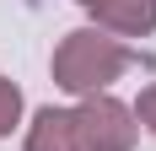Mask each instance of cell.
<instances>
[{
    "label": "cell",
    "mask_w": 156,
    "mask_h": 151,
    "mask_svg": "<svg viewBox=\"0 0 156 151\" xmlns=\"http://www.w3.org/2000/svg\"><path fill=\"white\" fill-rule=\"evenodd\" d=\"M135 65V49L108 38L102 27H76L65 32L59 49H54V87L70 92V97H97V92H108L119 76Z\"/></svg>",
    "instance_id": "cell-1"
},
{
    "label": "cell",
    "mask_w": 156,
    "mask_h": 151,
    "mask_svg": "<svg viewBox=\"0 0 156 151\" xmlns=\"http://www.w3.org/2000/svg\"><path fill=\"white\" fill-rule=\"evenodd\" d=\"M76 119V151H135V108L119 103L113 92H97V97H81L70 108Z\"/></svg>",
    "instance_id": "cell-2"
},
{
    "label": "cell",
    "mask_w": 156,
    "mask_h": 151,
    "mask_svg": "<svg viewBox=\"0 0 156 151\" xmlns=\"http://www.w3.org/2000/svg\"><path fill=\"white\" fill-rule=\"evenodd\" d=\"M92 22L108 38H145L156 32V0H86Z\"/></svg>",
    "instance_id": "cell-3"
},
{
    "label": "cell",
    "mask_w": 156,
    "mask_h": 151,
    "mask_svg": "<svg viewBox=\"0 0 156 151\" xmlns=\"http://www.w3.org/2000/svg\"><path fill=\"white\" fill-rule=\"evenodd\" d=\"M27 151H76V119L70 108H38L27 124Z\"/></svg>",
    "instance_id": "cell-4"
},
{
    "label": "cell",
    "mask_w": 156,
    "mask_h": 151,
    "mask_svg": "<svg viewBox=\"0 0 156 151\" xmlns=\"http://www.w3.org/2000/svg\"><path fill=\"white\" fill-rule=\"evenodd\" d=\"M16 124H22V87L0 76V135H11Z\"/></svg>",
    "instance_id": "cell-5"
},
{
    "label": "cell",
    "mask_w": 156,
    "mask_h": 151,
    "mask_svg": "<svg viewBox=\"0 0 156 151\" xmlns=\"http://www.w3.org/2000/svg\"><path fill=\"white\" fill-rule=\"evenodd\" d=\"M135 124H140V130H151V135H156V81H151V87L140 92V103H135Z\"/></svg>",
    "instance_id": "cell-6"
},
{
    "label": "cell",
    "mask_w": 156,
    "mask_h": 151,
    "mask_svg": "<svg viewBox=\"0 0 156 151\" xmlns=\"http://www.w3.org/2000/svg\"><path fill=\"white\" fill-rule=\"evenodd\" d=\"M81 6H86V0H81Z\"/></svg>",
    "instance_id": "cell-7"
}]
</instances>
